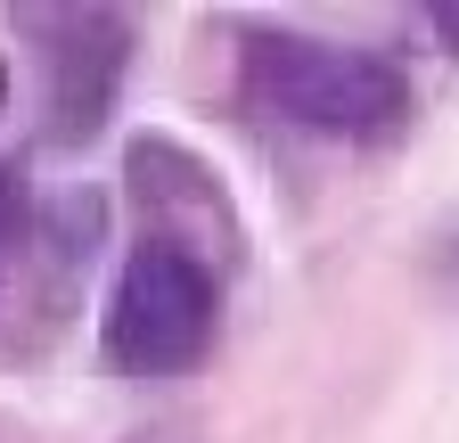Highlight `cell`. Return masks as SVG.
Masks as SVG:
<instances>
[{
	"label": "cell",
	"instance_id": "cell-1",
	"mask_svg": "<svg viewBox=\"0 0 459 443\" xmlns=\"http://www.w3.org/2000/svg\"><path fill=\"white\" fill-rule=\"evenodd\" d=\"M238 91L263 116L320 132V140H353V148L402 140L419 116V91L385 49L320 41V33H296V25H247L238 33Z\"/></svg>",
	"mask_w": 459,
	"mask_h": 443
},
{
	"label": "cell",
	"instance_id": "cell-2",
	"mask_svg": "<svg viewBox=\"0 0 459 443\" xmlns=\"http://www.w3.org/2000/svg\"><path fill=\"white\" fill-rule=\"evenodd\" d=\"M213 337H221V271L189 247L140 239L99 312L107 361L132 378H181L213 353Z\"/></svg>",
	"mask_w": 459,
	"mask_h": 443
},
{
	"label": "cell",
	"instance_id": "cell-3",
	"mask_svg": "<svg viewBox=\"0 0 459 443\" xmlns=\"http://www.w3.org/2000/svg\"><path fill=\"white\" fill-rule=\"evenodd\" d=\"M17 41L33 49L41 66V132L57 148H74L107 124L115 91H124V66H132V17L124 9H99V0H66V9H17L9 17Z\"/></svg>",
	"mask_w": 459,
	"mask_h": 443
},
{
	"label": "cell",
	"instance_id": "cell-4",
	"mask_svg": "<svg viewBox=\"0 0 459 443\" xmlns=\"http://www.w3.org/2000/svg\"><path fill=\"white\" fill-rule=\"evenodd\" d=\"M124 181H132V205H140V222H148L140 239L189 247V255H205L213 271L238 263V247H247L238 205H230V189H221L213 164L189 156L172 132H140V140L124 148Z\"/></svg>",
	"mask_w": 459,
	"mask_h": 443
},
{
	"label": "cell",
	"instance_id": "cell-5",
	"mask_svg": "<svg viewBox=\"0 0 459 443\" xmlns=\"http://www.w3.org/2000/svg\"><path fill=\"white\" fill-rule=\"evenodd\" d=\"M427 25H435V41L459 58V0H435V9H427Z\"/></svg>",
	"mask_w": 459,
	"mask_h": 443
}]
</instances>
